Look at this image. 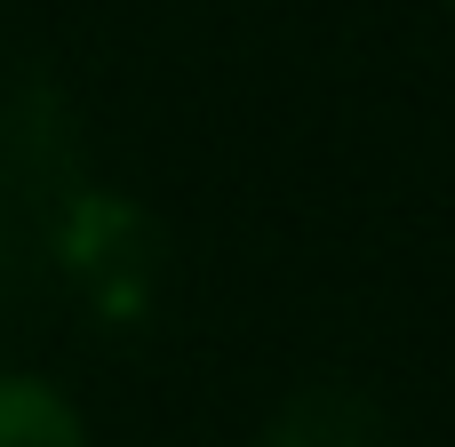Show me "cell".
<instances>
[{
  "instance_id": "cell-2",
  "label": "cell",
  "mask_w": 455,
  "mask_h": 447,
  "mask_svg": "<svg viewBox=\"0 0 455 447\" xmlns=\"http://www.w3.org/2000/svg\"><path fill=\"white\" fill-rule=\"evenodd\" d=\"M0 447H80V416L40 376H0Z\"/></svg>"
},
{
  "instance_id": "cell-1",
  "label": "cell",
  "mask_w": 455,
  "mask_h": 447,
  "mask_svg": "<svg viewBox=\"0 0 455 447\" xmlns=\"http://www.w3.org/2000/svg\"><path fill=\"white\" fill-rule=\"evenodd\" d=\"M256 447H384V424H376V408H368L360 392L312 384V392H296V400L264 424Z\"/></svg>"
}]
</instances>
